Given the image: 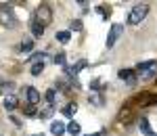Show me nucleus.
I'll return each mask as SVG.
<instances>
[{
  "label": "nucleus",
  "instance_id": "2eb2a0df",
  "mask_svg": "<svg viewBox=\"0 0 157 136\" xmlns=\"http://www.w3.org/2000/svg\"><path fill=\"white\" fill-rule=\"evenodd\" d=\"M69 32H57V40H59L61 44H67V42H69Z\"/></svg>",
  "mask_w": 157,
  "mask_h": 136
},
{
  "label": "nucleus",
  "instance_id": "39448f33",
  "mask_svg": "<svg viewBox=\"0 0 157 136\" xmlns=\"http://www.w3.org/2000/svg\"><path fill=\"white\" fill-rule=\"evenodd\" d=\"M25 92H27V100H29V105H38V103H40V92H38L36 88L27 86V88H25Z\"/></svg>",
  "mask_w": 157,
  "mask_h": 136
},
{
  "label": "nucleus",
  "instance_id": "6e6552de",
  "mask_svg": "<svg viewBox=\"0 0 157 136\" xmlns=\"http://www.w3.org/2000/svg\"><path fill=\"white\" fill-rule=\"evenodd\" d=\"M138 128H140V132L147 134V136L153 134V128L149 126V119H147V117H140V119H138Z\"/></svg>",
  "mask_w": 157,
  "mask_h": 136
},
{
  "label": "nucleus",
  "instance_id": "a211bd4d",
  "mask_svg": "<svg viewBox=\"0 0 157 136\" xmlns=\"http://www.w3.org/2000/svg\"><path fill=\"white\" fill-rule=\"evenodd\" d=\"M90 103H92V105H103V96H101V94H98V92H94V94H90Z\"/></svg>",
  "mask_w": 157,
  "mask_h": 136
},
{
  "label": "nucleus",
  "instance_id": "9d476101",
  "mask_svg": "<svg viewBox=\"0 0 157 136\" xmlns=\"http://www.w3.org/2000/svg\"><path fill=\"white\" fill-rule=\"evenodd\" d=\"M2 105H4V109H6V111H13V109L17 107V99H15V96H6Z\"/></svg>",
  "mask_w": 157,
  "mask_h": 136
},
{
  "label": "nucleus",
  "instance_id": "ddd939ff",
  "mask_svg": "<svg viewBox=\"0 0 157 136\" xmlns=\"http://www.w3.org/2000/svg\"><path fill=\"white\" fill-rule=\"evenodd\" d=\"M67 132L71 136H78L80 134V124H78V122H69V124H67Z\"/></svg>",
  "mask_w": 157,
  "mask_h": 136
},
{
  "label": "nucleus",
  "instance_id": "f03ea898",
  "mask_svg": "<svg viewBox=\"0 0 157 136\" xmlns=\"http://www.w3.org/2000/svg\"><path fill=\"white\" fill-rule=\"evenodd\" d=\"M147 13H149V6L147 4H136L132 11H130V15H128V25H138L147 17Z\"/></svg>",
  "mask_w": 157,
  "mask_h": 136
},
{
  "label": "nucleus",
  "instance_id": "6ab92c4d",
  "mask_svg": "<svg viewBox=\"0 0 157 136\" xmlns=\"http://www.w3.org/2000/svg\"><path fill=\"white\" fill-rule=\"evenodd\" d=\"M98 11H101V15H103L105 19L111 17V6H105V4H103V6H98Z\"/></svg>",
  "mask_w": 157,
  "mask_h": 136
},
{
  "label": "nucleus",
  "instance_id": "b1692460",
  "mask_svg": "<svg viewBox=\"0 0 157 136\" xmlns=\"http://www.w3.org/2000/svg\"><path fill=\"white\" fill-rule=\"evenodd\" d=\"M50 115H52V109H50V107H48V109H44V111L40 113V117H42V119H48Z\"/></svg>",
  "mask_w": 157,
  "mask_h": 136
},
{
  "label": "nucleus",
  "instance_id": "1a4fd4ad",
  "mask_svg": "<svg viewBox=\"0 0 157 136\" xmlns=\"http://www.w3.org/2000/svg\"><path fill=\"white\" fill-rule=\"evenodd\" d=\"M19 50H21V52H32V50H34V40H29V38L21 40V44H19Z\"/></svg>",
  "mask_w": 157,
  "mask_h": 136
},
{
  "label": "nucleus",
  "instance_id": "5701e85b",
  "mask_svg": "<svg viewBox=\"0 0 157 136\" xmlns=\"http://www.w3.org/2000/svg\"><path fill=\"white\" fill-rule=\"evenodd\" d=\"M71 29H73V32H82V21H80V19L71 21Z\"/></svg>",
  "mask_w": 157,
  "mask_h": 136
},
{
  "label": "nucleus",
  "instance_id": "423d86ee",
  "mask_svg": "<svg viewBox=\"0 0 157 136\" xmlns=\"http://www.w3.org/2000/svg\"><path fill=\"white\" fill-rule=\"evenodd\" d=\"M120 77L124 82H128V84H134V82H136V71H132V69H121Z\"/></svg>",
  "mask_w": 157,
  "mask_h": 136
},
{
  "label": "nucleus",
  "instance_id": "f8f14e48",
  "mask_svg": "<svg viewBox=\"0 0 157 136\" xmlns=\"http://www.w3.org/2000/svg\"><path fill=\"white\" fill-rule=\"evenodd\" d=\"M75 111H78V105H75V103H69V105L63 109V115H65V117H73Z\"/></svg>",
  "mask_w": 157,
  "mask_h": 136
},
{
  "label": "nucleus",
  "instance_id": "4468645a",
  "mask_svg": "<svg viewBox=\"0 0 157 136\" xmlns=\"http://www.w3.org/2000/svg\"><path fill=\"white\" fill-rule=\"evenodd\" d=\"M44 94H46V103H48V105H55V103H57V90L50 88V90L44 92Z\"/></svg>",
  "mask_w": 157,
  "mask_h": 136
},
{
  "label": "nucleus",
  "instance_id": "9b49d317",
  "mask_svg": "<svg viewBox=\"0 0 157 136\" xmlns=\"http://www.w3.org/2000/svg\"><path fill=\"white\" fill-rule=\"evenodd\" d=\"M44 61H46V55H44V52H34V55L29 57V63H34V65H36V63H44Z\"/></svg>",
  "mask_w": 157,
  "mask_h": 136
},
{
  "label": "nucleus",
  "instance_id": "f3484780",
  "mask_svg": "<svg viewBox=\"0 0 157 136\" xmlns=\"http://www.w3.org/2000/svg\"><path fill=\"white\" fill-rule=\"evenodd\" d=\"M44 71V63H36V65H32V75H40Z\"/></svg>",
  "mask_w": 157,
  "mask_h": 136
},
{
  "label": "nucleus",
  "instance_id": "0eeeda50",
  "mask_svg": "<svg viewBox=\"0 0 157 136\" xmlns=\"http://www.w3.org/2000/svg\"><path fill=\"white\" fill-rule=\"evenodd\" d=\"M50 132L55 136H63L65 132H67V126L61 124V122H52V126H50Z\"/></svg>",
  "mask_w": 157,
  "mask_h": 136
},
{
  "label": "nucleus",
  "instance_id": "393cba45",
  "mask_svg": "<svg viewBox=\"0 0 157 136\" xmlns=\"http://www.w3.org/2000/svg\"><path fill=\"white\" fill-rule=\"evenodd\" d=\"M101 86H103V82H101V80H92V82H90V88H94V90H98Z\"/></svg>",
  "mask_w": 157,
  "mask_h": 136
},
{
  "label": "nucleus",
  "instance_id": "cd10ccee",
  "mask_svg": "<svg viewBox=\"0 0 157 136\" xmlns=\"http://www.w3.org/2000/svg\"><path fill=\"white\" fill-rule=\"evenodd\" d=\"M32 136H44V134H32Z\"/></svg>",
  "mask_w": 157,
  "mask_h": 136
},
{
  "label": "nucleus",
  "instance_id": "4be33fe9",
  "mask_svg": "<svg viewBox=\"0 0 157 136\" xmlns=\"http://www.w3.org/2000/svg\"><path fill=\"white\" fill-rule=\"evenodd\" d=\"M120 119H121V122H130V109H121Z\"/></svg>",
  "mask_w": 157,
  "mask_h": 136
},
{
  "label": "nucleus",
  "instance_id": "aec40b11",
  "mask_svg": "<svg viewBox=\"0 0 157 136\" xmlns=\"http://www.w3.org/2000/svg\"><path fill=\"white\" fill-rule=\"evenodd\" d=\"M55 65H65V55L63 52H59V55H55Z\"/></svg>",
  "mask_w": 157,
  "mask_h": 136
},
{
  "label": "nucleus",
  "instance_id": "20e7f679",
  "mask_svg": "<svg viewBox=\"0 0 157 136\" xmlns=\"http://www.w3.org/2000/svg\"><path fill=\"white\" fill-rule=\"evenodd\" d=\"M121 34H124V25H120V23H113V25H111L109 36H107V48H113V46H115V42L121 38Z\"/></svg>",
  "mask_w": 157,
  "mask_h": 136
},
{
  "label": "nucleus",
  "instance_id": "dca6fc26",
  "mask_svg": "<svg viewBox=\"0 0 157 136\" xmlns=\"http://www.w3.org/2000/svg\"><path fill=\"white\" fill-rule=\"evenodd\" d=\"M32 32H34V36H36V38H40L42 34H44V27H42L40 23H36V21H34V23H32Z\"/></svg>",
  "mask_w": 157,
  "mask_h": 136
},
{
  "label": "nucleus",
  "instance_id": "a878e982",
  "mask_svg": "<svg viewBox=\"0 0 157 136\" xmlns=\"http://www.w3.org/2000/svg\"><path fill=\"white\" fill-rule=\"evenodd\" d=\"M11 122H13L15 126H19V128L23 126V124H21V119H19V117H15V115H11Z\"/></svg>",
  "mask_w": 157,
  "mask_h": 136
},
{
  "label": "nucleus",
  "instance_id": "412c9836",
  "mask_svg": "<svg viewBox=\"0 0 157 136\" xmlns=\"http://www.w3.org/2000/svg\"><path fill=\"white\" fill-rule=\"evenodd\" d=\"M23 111H25V115H29V117H36V115H38V113H36V107H34V105H29V107H25Z\"/></svg>",
  "mask_w": 157,
  "mask_h": 136
},
{
  "label": "nucleus",
  "instance_id": "bb28decb",
  "mask_svg": "<svg viewBox=\"0 0 157 136\" xmlns=\"http://www.w3.org/2000/svg\"><path fill=\"white\" fill-rule=\"evenodd\" d=\"M92 136H105V132H103V130H101V132H98V134H92Z\"/></svg>",
  "mask_w": 157,
  "mask_h": 136
},
{
  "label": "nucleus",
  "instance_id": "f257e3e1",
  "mask_svg": "<svg viewBox=\"0 0 157 136\" xmlns=\"http://www.w3.org/2000/svg\"><path fill=\"white\" fill-rule=\"evenodd\" d=\"M138 69V77L140 80H153L157 74V61H145V63H138L136 65Z\"/></svg>",
  "mask_w": 157,
  "mask_h": 136
},
{
  "label": "nucleus",
  "instance_id": "7ed1b4c3",
  "mask_svg": "<svg viewBox=\"0 0 157 136\" xmlns=\"http://www.w3.org/2000/svg\"><path fill=\"white\" fill-rule=\"evenodd\" d=\"M50 21H52V11H50L48 4H40L36 11V23H40L42 27H46V25H50Z\"/></svg>",
  "mask_w": 157,
  "mask_h": 136
}]
</instances>
